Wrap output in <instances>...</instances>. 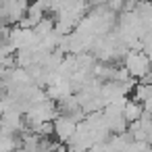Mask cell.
<instances>
[{
    "label": "cell",
    "mask_w": 152,
    "mask_h": 152,
    "mask_svg": "<svg viewBox=\"0 0 152 152\" xmlns=\"http://www.w3.org/2000/svg\"><path fill=\"white\" fill-rule=\"evenodd\" d=\"M127 73H131V75H135V77H146L148 73H150V65H152V61L144 54V52H131L129 56H127Z\"/></svg>",
    "instance_id": "1"
},
{
    "label": "cell",
    "mask_w": 152,
    "mask_h": 152,
    "mask_svg": "<svg viewBox=\"0 0 152 152\" xmlns=\"http://www.w3.org/2000/svg\"><path fill=\"white\" fill-rule=\"evenodd\" d=\"M54 129H56V135H58L63 142H67V140L73 137V133H75V123H73L71 119H58L56 125H54Z\"/></svg>",
    "instance_id": "2"
},
{
    "label": "cell",
    "mask_w": 152,
    "mask_h": 152,
    "mask_svg": "<svg viewBox=\"0 0 152 152\" xmlns=\"http://www.w3.org/2000/svg\"><path fill=\"white\" fill-rule=\"evenodd\" d=\"M144 115V108L140 106V102H127L125 106H123V119L125 121H137L140 117Z\"/></svg>",
    "instance_id": "3"
},
{
    "label": "cell",
    "mask_w": 152,
    "mask_h": 152,
    "mask_svg": "<svg viewBox=\"0 0 152 152\" xmlns=\"http://www.w3.org/2000/svg\"><path fill=\"white\" fill-rule=\"evenodd\" d=\"M150 96H152V86L150 83H144V86H137L135 88V100L137 102H146Z\"/></svg>",
    "instance_id": "4"
},
{
    "label": "cell",
    "mask_w": 152,
    "mask_h": 152,
    "mask_svg": "<svg viewBox=\"0 0 152 152\" xmlns=\"http://www.w3.org/2000/svg\"><path fill=\"white\" fill-rule=\"evenodd\" d=\"M52 29V25H50V21H42V25L38 27V34H48Z\"/></svg>",
    "instance_id": "5"
}]
</instances>
